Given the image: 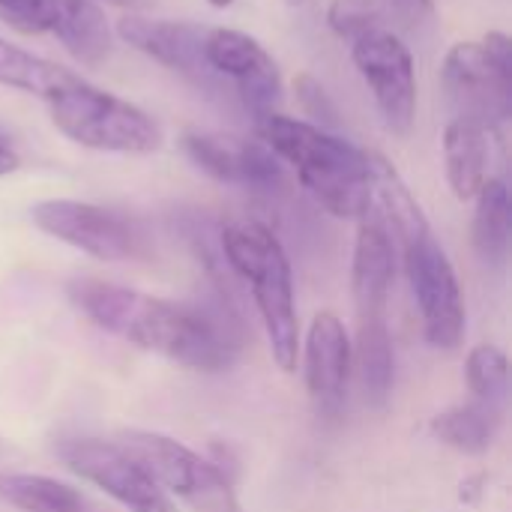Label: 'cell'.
I'll return each mask as SVG.
<instances>
[{
    "label": "cell",
    "mask_w": 512,
    "mask_h": 512,
    "mask_svg": "<svg viewBox=\"0 0 512 512\" xmlns=\"http://www.w3.org/2000/svg\"><path fill=\"white\" fill-rule=\"evenodd\" d=\"M66 291L72 306L96 327L183 369L216 375L237 363V342L216 318L195 306L102 279H72Z\"/></svg>",
    "instance_id": "1"
},
{
    "label": "cell",
    "mask_w": 512,
    "mask_h": 512,
    "mask_svg": "<svg viewBox=\"0 0 512 512\" xmlns=\"http://www.w3.org/2000/svg\"><path fill=\"white\" fill-rule=\"evenodd\" d=\"M261 141L297 171L309 195L336 219H357L372 204L375 174L372 153L321 129L309 120L285 117L279 111L255 120Z\"/></svg>",
    "instance_id": "2"
},
{
    "label": "cell",
    "mask_w": 512,
    "mask_h": 512,
    "mask_svg": "<svg viewBox=\"0 0 512 512\" xmlns=\"http://www.w3.org/2000/svg\"><path fill=\"white\" fill-rule=\"evenodd\" d=\"M222 252L252 291L273 363L291 375L300 360V318L285 246L264 222L240 219L222 228Z\"/></svg>",
    "instance_id": "3"
},
{
    "label": "cell",
    "mask_w": 512,
    "mask_h": 512,
    "mask_svg": "<svg viewBox=\"0 0 512 512\" xmlns=\"http://www.w3.org/2000/svg\"><path fill=\"white\" fill-rule=\"evenodd\" d=\"M45 102L51 123L87 150L147 156L162 147V126L144 108L84 81L69 69L48 90Z\"/></svg>",
    "instance_id": "4"
},
{
    "label": "cell",
    "mask_w": 512,
    "mask_h": 512,
    "mask_svg": "<svg viewBox=\"0 0 512 512\" xmlns=\"http://www.w3.org/2000/svg\"><path fill=\"white\" fill-rule=\"evenodd\" d=\"M441 81L456 117L495 132L512 114V39L492 30L480 42H456Z\"/></svg>",
    "instance_id": "5"
},
{
    "label": "cell",
    "mask_w": 512,
    "mask_h": 512,
    "mask_svg": "<svg viewBox=\"0 0 512 512\" xmlns=\"http://www.w3.org/2000/svg\"><path fill=\"white\" fill-rule=\"evenodd\" d=\"M117 444L147 468L171 501L186 504L192 512H243L225 471L177 438L126 429L117 435Z\"/></svg>",
    "instance_id": "6"
},
{
    "label": "cell",
    "mask_w": 512,
    "mask_h": 512,
    "mask_svg": "<svg viewBox=\"0 0 512 512\" xmlns=\"http://www.w3.org/2000/svg\"><path fill=\"white\" fill-rule=\"evenodd\" d=\"M402 261L429 345L444 351L459 348L468 330V309L456 267L429 225L402 240Z\"/></svg>",
    "instance_id": "7"
},
{
    "label": "cell",
    "mask_w": 512,
    "mask_h": 512,
    "mask_svg": "<svg viewBox=\"0 0 512 512\" xmlns=\"http://www.w3.org/2000/svg\"><path fill=\"white\" fill-rule=\"evenodd\" d=\"M0 18L27 36L51 33L81 66H102L114 51L105 9L96 0H0Z\"/></svg>",
    "instance_id": "8"
},
{
    "label": "cell",
    "mask_w": 512,
    "mask_h": 512,
    "mask_svg": "<svg viewBox=\"0 0 512 512\" xmlns=\"http://www.w3.org/2000/svg\"><path fill=\"white\" fill-rule=\"evenodd\" d=\"M63 465L84 483L105 492L129 512H180L177 504L162 492V486L147 474V468L126 453L117 441L78 438L60 444Z\"/></svg>",
    "instance_id": "9"
},
{
    "label": "cell",
    "mask_w": 512,
    "mask_h": 512,
    "mask_svg": "<svg viewBox=\"0 0 512 512\" xmlns=\"http://www.w3.org/2000/svg\"><path fill=\"white\" fill-rule=\"evenodd\" d=\"M351 60L369 84L375 105L393 135H408L417 117V69L411 48L378 27L351 42Z\"/></svg>",
    "instance_id": "10"
},
{
    "label": "cell",
    "mask_w": 512,
    "mask_h": 512,
    "mask_svg": "<svg viewBox=\"0 0 512 512\" xmlns=\"http://www.w3.org/2000/svg\"><path fill=\"white\" fill-rule=\"evenodd\" d=\"M30 219L42 234H48L96 261H108V264L129 261L141 249L135 228L123 216H117L114 210H105L99 204H90V201L45 198V201L33 204Z\"/></svg>",
    "instance_id": "11"
},
{
    "label": "cell",
    "mask_w": 512,
    "mask_h": 512,
    "mask_svg": "<svg viewBox=\"0 0 512 512\" xmlns=\"http://www.w3.org/2000/svg\"><path fill=\"white\" fill-rule=\"evenodd\" d=\"M204 57L216 75L234 81L243 108L255 114V120L276 111L282 99V75L270 51L255 36L231 27L207 30Z\"/></svg>",
    "instance_id": "12"
},
{
    "label": "cell",
    "mask_w": 512,
    "mask_h": 512,
    "mask_svg": "<svg viewBox=\"0 0 512 512\" xmlns=\"http://www.w3.org/2000/svg\"><path fill=\"white\" fill-rule=\"evenodd\" d=\"M396 234L372 201L357 216L354 264H351V291L357 306V321L387 318V300L396 279Z\"/></svg>",
    "instance_id": "13"
},
{
    "label": "cell",
    "mask_w": 512,
    "mask_h": 512,
    "mask_svg": "<svg viewBox=\"0 0 512 512\" xmlns=\"http://www.w3.org/2000/svg\"><path fill=\"white\" fill-rule=\"evenodd\" d=\"M306 390L318 414H339L348 396V381L354 369V345L345 330V321L336 312H318L300 339Z\"/></svg>",
    "instance_id": "14"
},
{
    "label": "cell",
    "mask_w": 512,
    "mask_h": 512,
    "mask_svg": "<svg viewBox=\"0 0 512 512\" xmlns=\"http://www.w3.org/2000/svg\"><path fill=\"white\" fill-rule=\"evenodd\" d=\"M117 36L150 60L180 72L198 87H213L216 72L204 57L207 30L192 21H168V18H144L126 15L117 21Z\"/></svg>",
    "instance_id": "15"
},
{
    "label": "cell",
    "mask_w": 512,
    "mask_h": 512,
    "mask_svg": "<svg viewBox=\"0 0 512 512\" xmlns=\"http://www.w3.org/2000/svg\"><path fill=\"white\" fill-rule=\"evenodd\" d=\"M183 153L195 168L207 177L228 183V186H249V189H273L282 183V162L264 141H243V138H219L204 132L183 135Z\"/></svg>",
    "instance_id": "16"
},
{
    "label": "cell",
    "mask_w": 512,
    "mask_h": 512,
    "mask_svg": "<svg viewBox=\"0 0 512 512\" xmlns=\"http://www.w3.org/2000/svg\"><path fill=\"white\" fill-rule=\"evenodd\" d=\"M447 183L459 201H474L492 180V129L453 117L444 129Z\"/></svg>",
    "instance_id": "17"
},
{
    "label": "cell",
    "mask_w": 512,
    "mask_h": 512,
    "mask_svg": "<svg viewBox=\"0 0 512 512\" xmlns=\"http://www.w3.org/2000/svg\"><path fill=\"white\" fill-rule=\"evenodd\" d=\"M501 420H504L501 405L471 399L465 405L447 408L438 417H432L429 429L441 444H447V447H453V450H459L465 456H480L495 444Z\"/></svg>",
    "instance_id": "18"
},
{
    "label": "cell",
    "mask_w": 512,
    "mask_h": 512,
    "mask_svg": "<svg viewBox=\"0 0 512 512\" xmlns=\"http://www.w3.org/2000/svg\"><path fill=\"white\" fill-rule=\"evenodd\" d=\"M474 201H477L474 228H471L474 252L483 264L498 267L507 261V252H510V189L504 180L492 177Z\"/></svg>",
    "instance_id": "19"
},
{
    "label": "cell",
    "mask_w": 512,
    "mask_h": 512,
    "mask_svg": "<svg viewBox=\"0 0 512 512\" xmlns=\"http://www.w3.org/2000/svg\"><path fill=\"white\" fill-rule=\"evenodd\" d=\"M366 402L381 408L396 381V354H393V336L387 327V318L378 321H357V348H354Z\"/></svg>",
    "instance_id": "20"
},
{
    "label": "cell",
    "mask_w": 512,
    "mask_h": 512,
    "mask_svg": "<svg viewBox=\"0 0 512 512\" xmlns=\"http://www.w3.org/2000/svg\"><path fill=\"white\" fill-rule=\"evenodd\" d=\"M0 501L18 512H84L78 489L45 474H0Z\"/></svg>",
    "instance_id": "21"
},
{
    "label": "cell",
    "mask_w": 512,
    "mask_h": 512,
    "mask_svg": "<svg viewBox=\"0 0 512 512\" xmlns=\"http://www.w3.org/2000/svg\"><path fill=\"white\" fill-rule=\"evenodd\" d=\"M63 66L21 48L12 45L9 39L0 36V84L21 90V93H36V96H48V90L63 78Z\"/></svg>",
    "instance_id": "22"
},
{
    "label": "cell",
    "mask_w": 512,
    "mask_h": 512,
    "mask_svg": "<svg viewBox=\"0 0 512 512\" xmlns=\"http://www.w3.org/2000/svg\"><path fill=\"white\" fill-rule=\"evenodd\" d=\"M465 384L471 399L489 405H507L510 393V360L498 345H477L465 360Z\"/></svg>",
    "instance_id": "23"
},
{
    "label": "cell",
    "mask_w": 512,
    "mask_h": 512,
    "mask_svg": "<svg viewBox=\"0 0 512 512\" xmlns=\"http://www.w3.org/2000/svg\"><path fill=\"white\" fill-rule=\"evenodd\" d=\"M384 9L381 0H330L327 6V24L342 39H360L381 27Z\"/></svg>",
    "instance_id": "24"
},
{
    "label": "cell",
    "mask_w": 512,
    "mask_h": 512,
    "mask_svg": "<svg viewBox=\"0 0 512 512\" xmlns=\"http://www.w3.org/2000/svg\"><path fill=\"white\" fill-rule=\"evenodd\" d=\"M294 93H297V99H300L303 114L312 117L309 123H315V126H321V129L339 126V111H336L330 93L324 90V84H321L318 78H312V75H306V72L297 75V78H294Z\"/></svg>",
    "instance_id": "25"
},
{
    "label": "cell",
    "mask_w": 512,
    "mask_h": 512,
    "mask_svg": "<svg viewBox=\"0 0 512 512\" xmlns=\"http://www.w3.org/2000/svg\"><path fill=\"white\" fill-rule=\"evenodd\" d=\"M390 6H393V12H396L399 18H405L408 24L426 18V15H432V9H435L432 0H390Z\"/></svg>",
    "instance_id": "26"
},
{
    "label": "cell",
    "mask_w": 512,
    "mask_h": 512,
    "mask_svg": "<svg viewBox=\"0 0 512 512\" xmlns=\"http://www.w3.org/2000/svg\"><path fill=\"white\" fill-rule=\"evenodd\" d=\"M18 165H21V159H18V153L0 138V177H6V174H12V171H18Z\"/></svg>",
    "instance_id": "27"
},
{
    "label": "cell",
    "mask_w": 512,
    "mask_h": 512,
    "mask_svg": "<svg viewBox=\"0 0 512 512\" xmlns=\"http://www.w3.org/2000/svg\"><path fill=\"white\" fill-rule=\"evenodd\" d=\"M207 3H210L213 9H228V6H231L234 0H207Z\"/></svg>",
    "instance_id": "28"
}]
</instances>
